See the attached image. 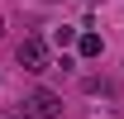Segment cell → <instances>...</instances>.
Segmentation results:
<instances>
[{
  "instance_id": "obj_4",
  "label": "cell",
  "mask_w": 124,
  "mask_h": 119,
  "mask_svg": "<svg viewBox=\"0 0 124 119\" xmlns=\"http://www.w3.org/2000/svg\"><path fill=\"white\" fill-rule=\"evenodd\" d=\"M100 48H105V43H100L95 33H81V38H77V52H81V57H100Z\"/></svg>"
},
{
  "instance_id": "obj_1",
  "label": "cell",
  "mask_w": 124,
  "mask_h": 119,
  "mask_svg": "<svg viewBox=\"0 0 124 119\" xmlns=\"http://www.w3.org/2000/svg\"><path fill=\"white\" fill-rule=\"evenodd\" d=\"M19 114H24V119H62V95H57V90H48V86H38V90L24 95Z\"/></svg>"
},
{
  "instance_id": "obj_2",
  "label": "cell",
  "mask_w": 124,
  "mask_h": 119,
  "mask_svg": "<svg viewBox=\"0 0 124 119\" xmlns=\"http://www.w3.org/2000/svg\"><path fill=\"white\" fill-rule=\"evenodd\" d=\"M19 67L24 72H48V43L43 38H24L19 43Z\"/></svg>"
},
{
  "instance_id": "obj_3",
  "label": "cell",
  "mask_w": 124,
  "mask_h": 119,
  "mask_svg": "<svg viewBox=\"0 0 124 119\" xmlns=\"http://www.w3.org/2000/svg\"><path fill=\"white\" fill-rule=\"evenodd\" d=\"M48 38H53V43H57V48H72V43H77V38H81V33L72 29V24H57V29L48 33Z\"/></svg>"
}]
</instances>
